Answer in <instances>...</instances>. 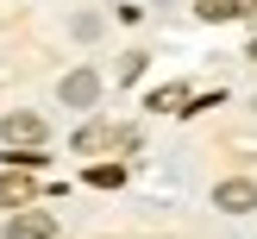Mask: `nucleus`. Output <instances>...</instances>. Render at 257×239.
<instances>
[{"mask_svg":"<svg viewBox=\"0 0 257 239\" xmlns=\"http://www.w3.org/2000/svg\"><path fill=\"white\" fill-rule=\"evenodd\" d=\"M7 239H57V214H44V208H19L7 220Z\"/></svg>","mask_w":257,"mask_h":239,"instance_id":"obj_3","label":"nucleus"},{"mask_svg":"<svg viewBox=\"0 0 257 239\" xmlns=\"http://www.w3.org/2000/svg\"><path fill=\"white\" fill-rule=\"evenodd\" d=\"M107 145H119V151H132L138 145V132H125V126H107V120H94V126H82V132H75V151H107Z\"/></svg>","mask_w":257,"mask_h":239,"instance_id":"obj_1","label":"nucleus"},{"mask_svg":"<svg viewBox=\"0 0 257 239\" xmlns=\"http://www.w3.org/2000/svg\"><path fill=\"white\" fill-rule=\"evenodd\" d=\"M32 195H38V183L25 170H7V176H0V208H32Z\"/></svg>","mask_w":257,"mask_h":239,"instance_id":"obj_6","label":"nucleus"},{"mask_svg":"<svg viewBox=\"0 0 257 239\" xmlns=\"http://www.w3.org/2000/svg\"><path fill=\"white\" fill-rule=\"evenodd\" d=\"M182 88H157V95H151V107H157V113H182Z\"/></svg>","mask_w":257,"mask_h":239,"instance_id":"obj_9","label":"nucleus"},{"mask_svg":"<svg viewBox=\"0 0 257 239\" xmlns=\"http://www.w3.org/2000/svg\"><path fill=\"white\" fill-rule=\"evenodd\" d=\"M94 95H100V75L94 69H69V75H63V101H69V107H94Z\"/></svg>","mask_w":257,"mask_h":239,"instance_id":"obj_5","label":"nucleus"},{"mask_svg":"<svg viewBox=\"0 0 257 239\" xmlns=\"http://www.w3.org/2000/svg\"><path fill=\"white\" fill-rule=\"evenodd\" d=\"M251 57H257V38H251Z\"/></svg>","mask_w":257,"mask_h":239,"instance_id":"obj_10","label":"nucleus"},{"mask_svg":"<svg viewBox=\"0 0 257 239\" xmlns=\"http://www.w3.org/2000/svg\"><path fill=\"white\" fill-rule=\"evenodd\" d=\"M213 208H226V214H251V208H257V183H251V176H226V183L213 189Z\"/></svg>","mask_w":257,"mask_h":239,"instance_id":"obj_2","label":"nucleus"},{"mask_svg":"<svg viewBox=\"0 0 257 239\" xmlns=\"http://www.w3.org/2000/svg\"><path fill=\"white\" fill-rule=\"evenodd\" d=\"M88 183H94V189H119L125 170H119V164H94V170H88Z\"/></svg>","mask_w":257,"mask_h":239,"instance_id":"obj_8","label":"nucleus"},{"mask_svg":"<svg viewBox=\"0 0 257 239\" xmlns=\"http://www.w3.org/2000/svg\"><path fill=\"white\" fill-rule=\"evenodd\" d=\"M0 138H7V145H38V138H44V120H38V113H7V120H0Z\"/></svg>","mask_w":257,"mask_h":239,"instance_id":"obj_4","label":"nucleus"},{"mask_svg":"<svg viewBox=\"0 0 257 239\" xmlns=\"http://www.w3.org/2000/svg\"><path fill=\"white\" fill-rule=\"evenodd\" d=\"M201 19H213V25H220V19H238V0H201Z\"/></svg>","mask_w":257,"mask_h":239,"instance_id":"obj_7","label":"nucleus"}]
</instances>
